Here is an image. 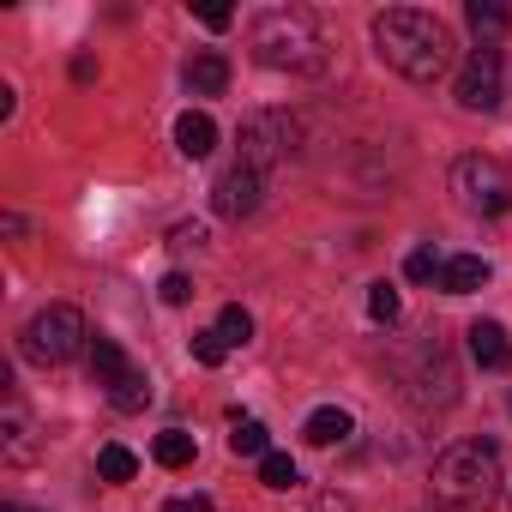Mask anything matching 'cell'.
Segmentation results:
<instances>
[{"instance_id":"29","label":"cell","mask_w":512,"mask_h":512,"mask_svg":"<svg viewBox=\"0 0 512 512\" xmlns=\"http://www.w3.org/2000/svg\"><path fill=\"white\" fill-rule=\"evenodd\" d=\"M199 241H205V229H199V223H181V229L169 235V247H199Z\"/></svg>"},{"instance_id":"18","label":"cell","mask_w":512,"mask_h":512,"mask_svg":"<svg viewBox=\"0 0 512 512\" xmlns=\"http://www.w3.org/2000/svg\"><path fill=\"white\" fill-rule=\"evenodd\" d=\"M151 458H157L163 470H181V464H193V434H181V428H163V434H157V446H151Z\"/></svg>"},{"instance_id":"26","label":"cell","mask_w":512,"mask_h":512,"mask_svg":"<svg viewBox=\"0 0 512 512\" xmlns=\"http://www.w3.org/2000/svg\"><path fill=\"white\" fill-rule=\"evenodd\" d=\"M157 296H163L169 308H181V302H193V278H187V272H169V278L157 284Z\"/></svg>"},{"instance_id":"23","label":"cell","mask_w":512,"mask_h":512,"mask_svg":"<svg viewBox=\"0 0 512 512\" xmlns=\"http://www.w3.org/2000/svg\"><path fill=\"white\" fill-rule=\"evenodd\" d=\"M368 314H374L380 326H392V320L404 314V302H398V290H392V284H374V290H368Z\"/></svg>"},{"instance_id":"12","label":"cell","mask_w":512,"mask_h":512,"mask_svg":"<svg viewBox=\"0 0 512 512\" xmlns=\"http://www.w3.org/2000/svg\"><path fill=\"white\" fill-rule=\"evenodd\" d=\"M85 356H91V380H97L103 392H109V386H121V380L133 374V362L121 356V344H115V338H91V350H85Z\"/></svg>"},{"instance_id":"4","label":"cell","mask_w":512,"mask_h":512,"mask_svg":"<svg viewBox=\"0 0 512 512\" xmlns=\"http://www.w3.org/2000/svg\"><path fill=\"white\" fill-rule=\"evenodd\" d=\"M19 350H25V362H37V368H61V362H73L79 350H91L85 314H79V308H67V302L43 308V314H37V320L25 326Z\"/></svg>"},{"instance_id":"9","label":"cell","mask_w":512,"mask_h":512,"mask_svg":"<svg viewBox=\"0 0 512 512\" xmlns=\"http://www.w3.org/2000/svg\"><path fill=\"white\" fill-rule=\"evenodd\" d=\"M464 338H470V362H476V368H488V374L512 368V338H506V326H494V320H476Z\"/></svg>"},{"instance_id":"10","label":"cell","mask_w":512,"mask_h":512,"mask_svg":"<svg viewBox=\"0 0 512 512\" xmlns=\"http://www.w3.org/2000/svg\"><path fill=\"white\" fill-rule=\"evenodd\" d=\"M175 151H181L187 163H205V157L217 151V121H211L205 109H187V115L175 121Z\"/></svg>"},{"instance_id":"30","label":"cell","mask_w":512,"mask_h":512,"mask_svg":"<svg viewBox=\"0 0 512 512\" xmlns=\"http://www.w3.org/2000/svg\"><path fill=\"white\" fill-rule=\"evenodd\" d=\"M314 512H350V506H344V500H338V494H326V500H320V506H314Z\"/></svg>"},{"instance_id":"11","label":"cell","mask_w":512,"mask_h":512,"mask_svg":"<svg viewBox=\"0 0 512 512\" xmlns=\"http://www.w3.org/2000/svg\"><path fill=\"white\" fill-rule=\"evenodd\" d=\"M0 458H7V464H31V458H37L31 416H25L19 404H7V416H0Z\"/></svg>"},{"instance_id":"13","label":"cell","mask_w":512,"mask_h":512,"mask_svg":"<svg viewBox=\"0 0 512 512\" xmlns=\"http://www.w3.org/2000/svg\"><path fill=\"white\" fill-rule=\"evenodd\" d=\"M488 284V266L476 260V253H452V260L440 266V290L446 296H470V290H482Z\"/></svg>"},{"instance_id":"6","label":"cell","mask_w":512,"mask_h":512,"mask_svg":"<svg viewBox=\"0 0 512 512\" xmlns=\"http://www.w3.org/2000/svg\"><path fill=\"white\" fill-rule=\"evenodd\" d=\"M235 139H241V163H247L253 175H266V169H278V163H290V157H296V121H290L284 109H260V115H247Z\"/></svg>"},{"instance_id":"28","label":"cell","mask_w":512,"mask_h":512,"mask_svg":"<svg viewBox=\"0 0 512 512\" xmlns=\"http://www.w3.org/2000/svg\"><path fill=\"white\" fill-rule=\"evenodd\" d=\"M163 512H211V500H205V494H175Z\"/></svg>"},{"instance_id":"25","label":"cell","mask_w":512,"mask_h":512,"mask_svg":"<svg viewBox=\"0 0 512 512\" xmlns=\"http://www.w3.org/2000/svg\"><path fill=\"white\" fill-rule=\"evenodd\" d=\"M440 266H446V260H434V247H416L410 260H404V278H410V284H428V278H440Z\"/></svg>"},{"instance_id":"14","label":"cell","mask_w":512,"mask_h":512,"mask_svg":"<svg viewBox=\"0 0 512 512\" xmlns=\"http://www.w3.org/2000/svg\"><path fill=\"white\" fill-rule=\"evenodd\" d=\"M187 85H193V97H223V91H229V61H223L217 49L193 55V67H187Z\"/></svg>"},{"instance_id":"17","label":"cell","mask_w":512,"mask_h":512,"mask_svg":"<svg viewBox=\"0 0 512 512\" xmlns=\"http://www.w3.org/2000/svg\"><path fill=\"white\" fill-rule=\"evenodd\" d=\"M109 404H115L121 416H139V410L151 404V380H145V368H133L121 386H109Z\"/></svg>"},{"instance_id":"8","label":"cell","mask_w":512,"mask_h":512,"mask_svg":"<svg viewBox=\"0 0 512 512\" xmlns=\"http://www.w3.org/2000/svg\"><path fill=\"white\" fill-rule=\"evenodd\" d=\"M260 193H266V175H253L247 163H235V169L217 175V187H211V211L229 217V223H241V217L260 211Z\"/></svg>"},{"instance_id":"16","label":"cell","mask_w":512,"mask_h":512,"mask_svg":"<svg viewBox=\"0 0 512 512\" xmlns=\"http://www.w3.org/2000/svg\"><path fill=\"white\" fill-rule=\"evenodd\" d=\"M229 452H235V458H266V452H272V446H266V422L235 416V428H229Z\"/></svg>"},{"instance_id":"15","label":"cell","mask_w":512,"mask_h":512,"mask_svg":"<svg viewBox=\"0 0 512 512\" xmlns=\"http://www.w3.org/2000/svg\"><path fill=\"white\" fill-rule=\"evenodd\" d=\"M302 434H308V446H338V440H350V410L320 404V410L302 422Z\"/></svg>"},{"instance_id":"31","label":"cell","mask_w":512,"mask_h":512,"mask_svg":"<svg viewBox=\"0 0 512 512\" xmlns=\"http://www.w3.org/2000/svg\"><path fill=\"white\" fill-rule=\"evenodd\" d=\"M0 512H31V506H0Z\"/></svg>"},{"instance_id":"3","label":"cell","mask_w":512,"mask_h":512,"mask_svg":"<svg viewBox=\"0 0 512 512\" xmlns=\"http://www.w3.org/2000/svg\"><path fill=\"white\" fill-rule=\"evenodd\" d=\"M500 452L488 446V440H458V446H446L440 458H434V470H428V488H434V500H446V506H488V500H500Z\"/></svg>"},{"instance_id":"19","label":"cell","mask_w":512,"mask_h":512,"mask_svg":"<svg viewBox=\"0 0 512 512\" xmlns=\"http://www.w3.org/2000/svg\"><path fill=\"white\" fill-rule=\"evenodd\" d=\"M464 19H470V31H476V37H500V31L512 25V13L500 7V0H470Z\"/></svg>"},{"instance_id":"7","label":"cell","mask_w":512,"mask_h":512,"mask_svg":"<svg viewBox=\"0 0 512 512\" xmlns=\"http://www.w3.org/2000/svg\"><path fill=\"white\" fill-rule=\"evenodd\" d=\"M500 103H506V61H500L494 43H482V49H470L464 73H458V109H470V115H494Z\"/></svg>"},{"instance_id":"2","label":"cell","mask_w":512,"mask_h":512,"mask_svg":"<svg viewBox=\"0 0 512 512\" xmlns=\"http://www.w3.org/2000/svg\"><path fill=\"white\" fill-rule=\"evenodd\" d=\"M247 43H253V55H260V67L296 73V79H314V73H326V61H332L326 31L314 25L308 7H266V13H253Z\"/></svg>"},{"instance_id":"27","label":"cell","mask_w":512,"mask_h":512,"mask_svg":"<svg viewBox=\"0 0 512 512\" xmlns=\"http://www.w3.org/2000/svg\"><path fill=\"white\" fill-rule=\"evenodd\" d=\"M199 25H205V31H229L235 13H229V7H199Z\"/></svg>"},{"instance_id":"1","label":"cell","mask_w":512,"mask_h":512,"mask_svg":"<svg viewBox=\"0 0 512 512\" xmlns=\"http://www.w3.org/2000/svg\"><path fill=\"white\" fill-rule=\"evenodd\" d=\"M374 49L410 85H434L446 73V61H452L446 25L434 13H422V7H386V13H374Z\"/></svg>"},{"instance_id":"5","label":"cell","mask_w":512,"mask_h":512,"mask_svg":"<svg viewBox=\"0 0 512 512\" xmlns=\"http://www.w3.org/2000/svg\"><path fill=\"white\" fill-rule=\"evenodd\" d=\"M452 193H458V205L476 211V217L512 211V175H506L494 157H482V151H470V157L452 163Z\"/></svg>"},{"instance_id":"20","label":"cell","mask_w":512,"mask_h":512,"mask_svg":"<svg viewBox=\"0 0 512 512\" xmlns=\"http://www.w3.org/2000/svg\"><path fill=\"white\" fill-rule=\"evenodd\" d=\"M133 470H139V458H133L127 446H103V452H97V476H103V482H133Z\"/></svg>"},{"instance_id":"21","label":"cell","mask_w":512,"mask_h":512,"mask_svg":"<svg viewBox=\"0 0 512 512\" xmlns=\"http://www.w3.org/2000/svg\"><path fill=\"white\" fill-rule=\"evenodd\" d=\"M217 338H223L229 350H241V344L253 338V314H247V308H223V314H217Z\"/></svg>"},{"instance_id":"22","label":"cell","mask_w":512,"mask_h":512,"mask_svg":"<svg viewBox=\"0 0 512 512\" xmlns=\"http://www.w3.org/2000/svg\"><path fill=\"white\" fill-rule=\"evenodd\" d=\"M260 482L266 488H296V458L290 452H266L260 458Z\"/></svg>"},{"instance_id":"24","label":"cell","mask_w":512,"mask_h":512,"mask_svg":"<svg viewBox=\"0 0 512 512\" xmlns=\"http://www.w3.org/2000/svg\"><path fill=\"white\" fill-rule=\"evenodd\" d=\"M223 356H229V344L217 338V326H211V332H193V362H199V368H217Z\"/></svg>"}]
</instances>
